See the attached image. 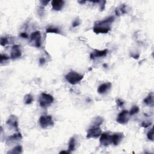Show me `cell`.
<instances>
[{
	"instance_id": "obj_20",
	"label": "cell",
	"mask_w": 154,
	"mask_h": 154,
	"mask_svg": "<svg viewBox=\"0 0 154 154\" xmlns=\"http://www.w3.org/2000/svg\"><path fill=\"white\" fill-rule=\"evenodd\" d=\"M46 33H55V34H60V30L59 28L55 27H50L46 28Z\"/></svg>"
},
{
	"instance_id": "obj_14",
	"label": "cell",
	"mask_w": 154,
	"mask_h": 154,
	"mask_svg": "<svg viewBox=\"0 0 154 154\" xmlns=\"http://www.w3.org/2000/svg\"><path fill=\"white\" fill-rule=\"evenodd\" d=\"M6 123L9 126L12 127L16 130H18V118L14 115H11L8 119Z\"/></svg>"
},
{
	"instance_id": "obj_10",
	"label": "cell",
	"mask_w": 154,
	"mask_h": 154,
	"mask_svg": "<svg viewBox=\"0 0 154 154\" xmlns=\"http://www.w3.org/2000/svg\"><path fill=\"white\" fill-rule=\"evenodd\" d=\"M22 56V52L21 50V47L19 45H15L13 46L11 52V58L13 59H18Z\"/></svg>"
},
{
	"instance_id": "obj_27",
	"label": "cell",
	"mask_w": 154,
	"mask_h": 154,
	"mask_svg": "<svg viewBox=\"0 0 154 154\" xmlns=\"http://www.w3.org/2000/svg\"><path fill=\"white\" fill-rule=\"evenodd\" d=\"M8 59H9V57L7 55L3 54H1V56H0V62H1V63H3L4 61L8 60Z\"/></svg>"
},
{
	"instance_id": "obj_16",
	"label": "cell",
	"mask_w": 154,
	"mask_h": 154,
	"mask_svg": "<svg viewBox=\"0 0 154 154\" xmlns=\"http://www.w3.org/2000/svg\"><path fill=\"white\" fill-rule=\"evenodd\" d=\"M114 21V16H109L107 18L105 19L104 20L98 21L96 22L94 25H102V26H108L109 24H112Z\"/></svg>"
},
{
	"instance_id": "obj_6",
	"label": "cell",
	"mask_w": 154,
	"mask_h": 154,
	"mask_svg": "<svg viewBox=\"0 0 154 154\" xmlns=\"http://www.w3.org/2000/svg\"><path fill=\"white\" fill-rule=\"evenodd\" d=\"M31 42L34 43V46L36 48H40L41 46V34L38 31L34 32L32 33L30 36Z\"/></svg>"
},
{
	"instance_id": "obj_22",
	"label": "cell",
	"mask_w": 154,
	"mask_h": 154,
	"mask_svg": "<svg viewBox=\"0 0 154 154\" xmlns=\"http://www.w3.org/2000/svg\"><path fill=\"white\" fill-rule=\"evenodd\" d=\"M33 99H33V96L30 94H26L24 97V101H25V104L27 105H29V104H32L33 101Z\"/></svg>"
},
{
	"instance_id": "obj_11",
	"label": "cell",
	"mask_w": 154,
	"mask_h": 154,
	"mask_svg": "<svg viewBox=\"0 0 154 154\" xmlns=\"http://www.w3.org/2000/svg\"><path fill=\"white\" fill-rule=\"evenodd\" d=\"M108 50L107 49H105L104 50H94L93 52H92L90 54V59L93 60L96 58H98V57H104L105 55H107V53H108Z\"/></svg>"
},
{
	"instance_id": "obj_3",
	"label": "cell",
	"mask_w": 154,
	"mask_h": 154,
	"mask_svg": "<svg viewBox=\"0 0 154 154\" xmlns=\"http://www.w3.org/2000/svg\"><path fill=\"white\" fill-rule=\"evenodd\" d=\"M38 122H39L41 127L43 129H46L48 128L53 127L54 124L52 118L49 115L42 116Z\"/></svg>"
},
{
	"instance_id": "obj_34",
	"label": "cell",
	"mask_w": 154,
	"mask_h": 154,
	"mask_svg": "<svg viewBox=\"0 0 154 154\" xmlns=\"http://www.w3.org/2000/svg\"><path fill=\"white\" fill-rule=\"evenodd\" d=\"M71 152L68 150H62L61 152H60V153H70Z\"/></svg>"
},
{
	"instance_id": "obj_19",
	"label": "cell",
	"mask_w": 154,
	"mask_h": 154,
	"mask_svg": "<svg viewBox=\"0 0 154 154\" xmlns=\"http://www.w3.org/2000/svg\"><path fill=\"white\" fill-rule=\"evenodd\" d=\"M22 152V147L21 145H18L13 148L11 150H9L7 153H13V154H19Z\"/></svg>"
},
{
	"instance_id": "obj_7",
	"label": "cell",
	"mask_w": 154,
	"mask_h": 154,
	"mask_svg": "<svg viewBox=\"0 0 154 154\" xmlns=\"http://www.w3.org/2000/svg\"><path fill=\"white\" fill-rule=\"evenodd\" d=\"M124 137V135L122 132L115 133L111 136V143L114 146H118L122 141Z\"/></svg>"
},
{
	"instance_id": "obj_9",
	"label": "cell",
	"mask_w": 154,
	"mask_h": 154,
	"mask_svg": "<svg viewBox=\"0 0 154 154\" xmlns=\"http://www.w3.org/2000/svg\"><path fill=\"white\" fill-rule=\"evenodd\" d=\"M110 27L109 26H102V25H94L93 27V32L96 34H106L110 30Z\"/></svg>"
},
{
	"instance_id": "obj_26",
	"label": "cell",
	"mask_w": 154,
	"mask_h": 154,
	"mask_svg": "<svg viewBox=\"0 0 154 154\" xmlns=\"http://www.w3.org/2000/svg\"><path fill=\"white\" fill-rule=\"evenodd\" d=\"M8 43V40L7 37H1V45L3 46H6Z\"/></svg>"
},
{
	"instance_id": "obj_33",
	"label": "cell",
	"mask_w": 154,
	"mask_h": 154,
	"mask_svg": "<svg viewBox=\"0 0 154 154\" xmlns=\"http://www.w3.org/2000/svg\"><path fill=\"white\" fill-rule=\"evenodd\" d=\"M139 56H140V55H139V54H135V55H132V57L133 58H134V59H139Z\"/></svg>"
},
{
	"instance_id": "obj_32",
	"label": "cell",
	"mask_w": 154,
	"mask_h": 154,
	"mask_svg": "<svg viewBox=\"0 0 154 154\" xmlns=\"http://www.w3.org/2000/svg\"><path fill=\"white\" fill-rule=\"evenodd\" d=\"M45 62V60L43 59V58H41L39 60V63L41 64H43Z\"/></svg>"
},
{
	"instance_id": "obj_30",
	"label": "cell",
	"mask_w": 154,
	"mask_h": 154,
	"mask_svg": "<svg viewBox=\"0 0 154 154\" xmlns=\"http://www.w3.org/2000/svg\"><path fill=\"white\" fill-rule=\"evenodd\" d=\"M80 22L79 19H75V20L72 23V27H74V28L77 27L80 25Z\"/></svg>"
},
{
	"instance_id": "obj_29",
	"label": "cell",
	"mask_w": 154,
	"mask_h": 154,
	"mask_svg": "<svg viewBox=\"0 0 154 154\" xmlns=\"http://www.w3.org/2000/svg\"><path fill=\"white\" fill-rule=\"evenodd\" d=\"M150 125H152V122H150L149 121H144L141 123V126L144 128H148Z\"/></svg>"
},
{
	"instance_id": "obj_4",
	"label": "cell",
	"mask_w": 154,
	"mask_h": 154,
	"mask_svg": "<svg viewBox=\"0 0 154 154\" xmlns=\"http://www.w3.org/2000/svg\"><path fill=\"white\" fill-rule=\"evenodd\" d=\"M102 134V130L99 127L93 126L92 128L88 130L87 132V139H96L101 136Z\"/></svg>"
},
{
	"instance_id": "obj_13",
	"label": "cell",
	"mask_w": 154,
	"mask_h": 154,
	"mask_svg": "<svg viewBox=\"0 0 154 154\" xmlns=\"http://www.w3.org/2000/svg\"><path fill=\"white\" fill-rule=\"evenodd\" d=\"M22 136L21 133H18V134H13V136H11L8 137V139L6 140V143L7 144H13V143H15L21 140L22 139Z\"/></svg>"
},
{
	"instance_id": "obj_8",
	"label": "cell",
	"mask_w": 154,
	"mask_h": 154,
	"mask_svg": "<svg viewBox=\"0 0 154 154\" xmlns=\"http://www.w3.org/2000/svg\"><path fill=\"white\" fill-rule=\"evenodd\" d=\"M99 142L101 145L103 146H107L109 144H111V135H109L108 133H103L101 135Z\"/></svg>"
},
{
	"instance_id": "obj_31",
	"label": "cell",
	"mask_w": 154,
	"mask_h": 154,
	"mask_svg": "<svg viewBox=\"0 0 154 154\" xmlns=\"http://www.w3.org/2000/svg\"><path fill=\"white\" fill-rule=\"evenodd\" d=\"M20 36H21V37L24 38H27L28 37V34L26 33H21Z\"/></svg>"
},
{
	"instance_id": "obj_5",
	"label": "cell",
	"mask_w": 154,
	"mask_h": 154,
	"mask_svg": "<svg viewBox=\"0 0 154 154\" xmlns=\"http://www.w3.org/2000/svg\"><path fill=\"white\" fill-rule=\"evenodd\" d=\"M130 118V114L129 111L128 110H123L118 114L116 121L119 124L125 125L129 122Z\"/></svg>"
},
{
	"instance_id": "obj_17",
	"label": "cell",
	"mask_w": 154,
	"mask_h": 154,
	"mask_svg": "<svg viewBox=\"0 0 154 154\" xmlns=\"http://www.w3.org/2000/svg\"><path fill=\"white\" fill-rule=\"evenodd\" d=\"M128 8L126 4H122L115 9V13L117 16H120L127 13Z\"/></svg>"
},
{
	"instance_id": "obj_12",
	"label": "cell",
	"mask_w": 154,
	"mask_h": 154,
	"mask_svg": "<svg viewBox=\"0 0 154 154\" xmlns=\"http://www.w3.org/2000/svg\"><path fill=\"white\" fill-rule=\"evenodd\" d=\"M64 1L63 0H53L51 2L52 9L55 11H60L64 5Z\"/></svg>"
},
{
	"instance_id": "obj_1",
	"label": "cell",
	"mask_w": 154,
	"mask_h": 154,
	"mask_svg": "<svg viewBox=\"0 0 154 154\" xmlns=\"http://www.w3.org/2000/svg\"><path fill=\"white\" fill-rule=\"evenodd\" d=\"M54 99L53 96L50 94L42 93L41 96L38 102H39L40 106L42 108H47L53 103Z\"/></svg>"
},
{
	"instance_id": "obj_28",
	"label": "cell",
	"mask_w": 154,
	"mask_h": 154,
	"mask_svg": "<svg viewBox=\"0 0 154 154\" xmlns=\"http://www.w3.org/2000/svg\"><path fill=\"white\" fill-rule=\"evenodd\" d=\"M125 102L121 99H118L116 100V104L118 105V107H123V105H125Z\"/></svg>"
},
{
	"instance_id": "obj_18",
	"label": "cell",
	"mask_w": 154,
	"mask_h": 154,
	"mask_svg": "<svg viewBox=\"0 0 154 154\" xmlns=\"http://www.w3.org/2000/svg\"><path fill=\"white\" fill-rule=\"evenodd\" d=\"M143 102L146 105L150 106V107H153L154 104L153 93L152 92L149 93V94L146 96V98L144 99Z\"/></svg>"
},
{
	"instance_id": "obj_25",
	"label": "cell",
	"mask_w": 154,
	"mask_h": 154,
	"mask_svg": "<svg viewBox=\"0 0 154 154\" xmlns=\"http://www.w3.org/2000/svg\"><path fill=\"white\" fill-rule=\"evenodd\" d=\"M147 137L149 140L153 141V129L152 128L147 134Z\"/></svg>"
},
{
	"instance_id": "obj_15",
	"label": "cell",
	"mask_w": 154,
	"mask_h": 154,
	"mask_svg": "<svg viewBox=\"0 0 154 154\" xmlns=\"http://www.w3.org/2000/svg\"><path fill=\"white\" fill-rule=\"evenodd\" d=\"M111 83H104L99 86V88L98 89V93L100 94H104L111 88Z\"/></svg>"
},
{
	"instance_id": "obj_24",
	"label": "cell",
	"mask_w": 154,
	"mask_h": 154,
	"mask_svg": "<svg viewBox=\"0 0 154 154\" xmlns=\"http://www.w3.org/2000/svg\"><path fill=\"white\" fill-rule=\"evenodd\" d=\"M103 119L100 118V117H98L95 119V120H94V123H93V126H96V127H99L100 125L103 122Z\"/></svg>"
},
{
	"instance_id": "obj_35",
	"label": "cell",
	"mask_w": 154,
	"mask_h": 154,
	"mask_svg": "<svg viewBox=\"0 0 154 154\" xmlns=\"http://www.w3.org/2000/svg\"><path fill=\"white\" fill-rule=\"evenodd\" d=\"M49 3V1H41V3L42 4V5H44V6H46V4Z\"/></svg>"
},
{
	"instance_id": "obj_23",
	"label": "cell",
	"mask_w": 154,
	"mask_h": 154,
	"mask_svg": "<svg viewBox=\"0 0 154 154\" xmlns=\"http://www.w3.org/2000/svg\"><path fill=\"white\" fill-rule=\"evenodd\" d=\"M140 111V108L137 105H134L133 107L131 108V109L130 110V116H133L134 114H136L137 113H138Z\"/></svg>"
},
{
	"instance_id": "obj_2",
	"label": "cell",
	"mask_w": 154,
	"mask_h": 154,
	"mask_svg": "<svg viewBox=\"0 0 154 154\" xmlns=\"http://www.w3.org/2000/svg\"><path fill=\"white\" fill-rule=\"evenodd\" d=\"M83 75L74 71L69 72L65 76L66 80L72 85L79 83L83 79Z\"/></svg>"
},
{
	"instance_id": "obj_21",
	"label": "cell",
	"mask_w": 154,
	"mask_h": 154,
	"mask_svg": "<svg viewBox=\"0 0 154 154\" xmlns=\"http://www.w3.org/2000/svg\"><path fill=\"white\" fill-rule=\"evenodd\" d=\"M75 149V140L74 137H72L69 142L68 145V150L71 152L74 151Z\"/></svg>"
}]
</instances>
